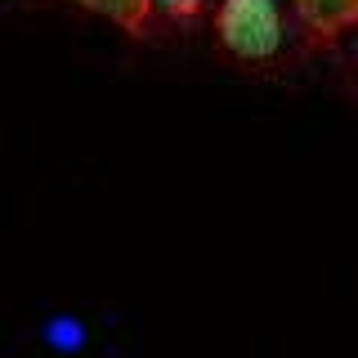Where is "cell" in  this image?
<instances>
[{
	"label": "cell",
	"mask_w": 358,
	"mask_h": 358,
	"mask_svg": "<svg viewBox=\"0 0 358 358\" xmlns=\"http://www.w3.org/2000/svg\"><path fill=\"white\" fill-rule=\"evenodd\" d=\"M300 31L291 0H220L215 5V41L233 63L268 67L296 45Z\"/></svg>",
	"instance_id": "1"
},
{
	"label": "cell",
	"mask_w": 358,
	"mask_h": 358,
	"mask_svg": "<svg viewBox=\"0 0 358 358\" xmlns=\"http://www.w3.org/2000/svg\"><path fill=\"white\" fill-rule=\"evenodd\" d=\"M291 14H296L300 31L313 41H336L341 31L354 27L358 18V0H291Z\"/></svg>",
	"instance_id": "2"
},
{
	"label": "cell",
	"mask_w": 358,
	"mask_h": 358,
	"mask_svg": "<svg viewBox=\"0 0 358 358\" xmlns=\"http://www.w3.org/2000/svg\"><path fill=\"white\" fill-rule=\"evenodd\" d=\"M45 345H50L54 354H81L85 350V341H90V327H85V318H76V313H54V318H45Z\"/></svg>",
	"instance_id": "3"
},
{
	"label": "cell",
	"mask_w": 358,
	"mask_h": 358,
	"mask_svg": "<svg viewBox=\"0 0 358 358\" xmlns=\"http://www.w3.org/2000/svg\"><path fill=\"white\" fill-rule=\"evenodd\" d=\"M76 5L90 9V14H103V18H112V22H121L126 31H148L139 0H76Z\"/></svg>",
	"instance_id": "4"
},
{
	"label": "cell",
	"mask_w": 358,
	"mask_h": 358,
	"mask_svg": "<svg viewBox=\"0 0 358 358\" xmlns=\"http://www.w3.org/2000/svg\"><path fill=\"white\" fill-rule=\"evenodd\" d=\"M143 5V22L148 18H162V22H193L201 18L206 0H139Z\"/></svg>",
	"instance_id": "5"
}]
</instances>
